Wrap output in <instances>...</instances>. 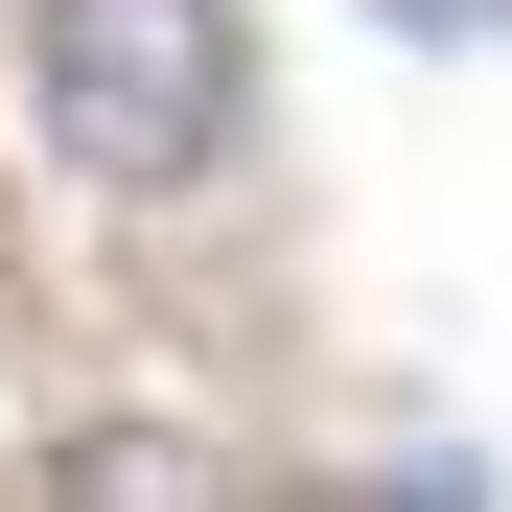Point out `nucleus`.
Wrapping results in <instances>:
<instances>
[{
    "mask_svg": "<svg viewBox=\"0 0 512 512\" xmlns=\"http://www.w3.org/2000/svg\"><path fill=\"white\" fill-rule=\"evenodd\" d=\"M24 117L94 210H187L256 163V0H24Z\"/></svg>",
    "mask_w": 512,
    "mask_h": 512,
    "instance_id": "obj_1",
    "label": "nucleus"
},
{
    "mask_svg": "<svg viewBox=\"0 0 512 512\" xmlns=\"http://www.w3.org/2000/svg\"><path fill=\"white\" fill-rule=\"evenodd\" d=\"M47 512H233V489H210L187 443H70V466H47Z\"/></svg>",
    "mask_w": 512,
    "mask_h": 512,
    "instance_id": "obj_2",
    "label": "nucleus"
},
{
    "mask_svg": "<svg viewBox=\"0 0 512 512\" xmlns=\"http://www.w3.org/2000/svg\"><path fill=\"white\" fill-rule=\"evenodd\" d=\"M396 47H512V0H373Z\"/></svg>",
    "mask_w": 512,
    "mask_h": 512,
    "instance_id": "obj_3",
    "label": "nucleus"
},
{
    "mask_svg": "<svg viewBox=\"0 0 512 512\" xmlns=\"http://www.w3.org/2000/svg\"><path fill=\"white\" fill-rule=\"evenodd\" d=\"M396 512H466V466H419V489H396Z\"/></svg>",
    "mask_w": 512,
    "mask_h": 512,
    "instance_id": "obj_4",
    "label": "nucleus"
}]
</instances>
